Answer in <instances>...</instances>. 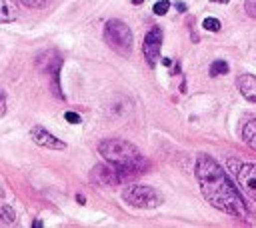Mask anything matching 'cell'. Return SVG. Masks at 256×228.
<instances>
[{
	"mask_svg": "<svg viewBox=\"0 0 256 228\" xmlns=\"http://www.w3.org/2000/svg\"><path fill=\"white\" fill-rule=\"evenodd\" d=\"M194 174H196L200 192L210 206H214L216 210H220L228 216H234L238 220H244L250 224L256 222L252 208L248 206V202L242 198L240 190L232 184L228 174L222 170V166L214 158H210L208 154H198Z\"/></svg>",
	"mask_w": 256,
	"mask_h": 228,
	"instance_id": "cell-1",
	"label": "cell"
},
{
	"mask_svg": "<svg viewBox=\"0 0 256 228\" xmlns=\"http://www.w3.org/2000/svg\"><path fill=\"white\" fill-rule=\"evenodd\" d=\"M98 152L102 154V158L106 162H112L116 166H122V168H130L138 174L146 172V160L144 156L140 154V150L130 144L128 140H122V138H106L98 144Z\"/></svg>",
	"mask_w": 256,
	"mask_h": 228,
	"instance_id": "cell-2",
	"label": "cell"
},
{
	"mask_svg": "<svg viewBox=\"0 0 256 228\" xmlns=\"http://www.w3.org/2000/svg\"><path fill=\"white\" fill-rule=\"evenodd\" d=\"M104 42L120 56H130L134 36H132V30L128 28L126 22L112 18L104 24Z\"/></svg>",
	"mask_w": 256,
	"mask_h": 228,
	"instance_id": "cell-3",
	"label": "cell"
},
{
	"mask_svg": "<svg viewBox=\"0 0 256 228\" xmlns=\"http://www.w3.org/2000/svg\"><path fill=\"white\" fill-rule=\"evenodd\" d=\"M138 176V172L130 170V168H122V166H116L112 162H102V164H96L90 172V180L98 186H118V184H124V182H130Z\"/></svg>",
	"mask_w": 256,
	"mask_h": 228,
	"instance_id": "cell-4",
	"label": "cell"
},
{
	"mask_svg": "<svg viewBox=\"0 0 256 228\" xmlns=\"http://www.w3.org/2000/svg\"><path fill=\"white\" fill-rule=\"evenodd\" d=\"M122 200L134 208H156L162 204V194L146 184H130L122 190Z\"/></svg>",
	"mask_w": 256,
	"mask_h": 228,
	"instance_id": "cell-5",
	"label": "cell"
},
{
	"mask_svg": "<svg viewBox=\"0 0 256 228\" xmlns=\"http://www.w3.org/2000/svg\"><path fill=\"white\" fill-rule=\"evenodd\" d=\"M228 168L234 172L242 190L256 202V164L254 162H238V160L230 158Z\"/></svg>",
	"mask_w": 256,
	"mask_h": 228,
	"instance_id": "cell-6",
	"label": "cell"
},
{
	"mask_svg": "<svg viewBox=\"0 0 256 228\" xmlns=\"http://www.w3.org/2000/svg\"><path fill=\"white\" fill-rule=\"evenodd\" d=\"M160 48H162V30L158 26H154L146 36H144V44H142V52L148 60L150 66H154L160 58Z\"/></svg>",
	"mask_w": 256,
	"mask_h": 228,
	"instance_id": "cell-7",
	"label": "cell"
},
{
	"mask_svg": "<svg viewBox=\"0 0 256 228\" xmlns=\"http://www.w3.org/2000/svg\"><path fill=\"white\" fill-rule=\"evenodd\" d=\"M30 138H32L34 144H38L42 148H50V150H64L66 148V142H62L60 138H56L54 134H50L42 126H34L30 130Z\"/></svg>",
	"mask_w": 256,
	"mask_h": 228,
	"instance_id": "cell-8",
	"label": "cell"
},
{
	"mask_svg": "<svg viewBox=\"0 0 256 228\" xmlns=\"http://www.w3.org/2000/svg\"><path fill=\"white\" fill-rule=\"evenodd\" d=\"M236 86H238L240 94L248 102H256V76L254 74H242V76H238Z\"/></svg>",
	"mask_w": 256,
	"mask_h": 228,
	"instance_id": "cell-9",
	"label": "cell"
},
{
	"mask_svg": "<svg viewBox=\"0 0 256 228\" xmlns=\"http://www.w3.org/2000/svg\"><path fill=\"white\" fill-rule=\"evenodd\" d=\"M18 16V4L14 0H0V24H6L16 20Z\"/></svg>",
	"mask_w": 256,
	"mask_h": 228,
	"instance_id": "cell-10",
	"label": "cell"
},
{
	"mask_svg": "<svg viewBox=\"0 0 256 228\" xmlns=\"http://www.w3.org/2000/svg\"><path fill=\"white\" fill-rule=\"evenodd\" d=\"M242 138H244V142H246L252 150H256V118H252V120H248V122L244 124V128H242Z\"/></svg>",
	"mask_w": 256,
	"mask_h": 228,
	"instance_id": "cell-11",
	"label": "cell"
},
{
	"mask_svg": "<svg viewBox=\"0 0 256 228\" xmlns=\"http://www.w3.org/2000/svg\"><path fill=\"white\" fill-rule=\"evenodd\" d=\"M228 70H230V66H228L224 60H214V62L210 64V76H212V78L222 76V74H228Z\"/></svg>",
	"mask_w": 256,
	"mask_h": 228,
	"instance_id": "cell-12",
	"label": "cell"
},
{
	"mask_svg": "<svg viewBox=\"0 0 256 228\" xmlns=\"http://www.w3.org/2000/svg\"><path fill=\"white\" fill-rule=\"evenodd\" d=\"M14 220H16V214H14V210H12L8 204H2V206H0V222L12 224Z\"/></svg>",
	"mask_w": 256,
	"mask_h": 228,
	"instance_id": "cell-13",
	"label": "cell"
},
{
	"mask_svg": "<svg viewBox=\"0 0 256 228\" xmlns=\"http://www.w3.org/2000/svg\"><path fill=\"white\" fill-rule=\"evenodd\" d=\"M168 8H170V2H168V0H158V2L152 6V12H154L156 16H164V14L168 12Z\"/></svg>",
	"mask_w": 256,
	"mask_h": 228,
	"instance_id": "cell-14",
	"label": "cell"
},
{
	"mask_svg": "<svg viewBox=\"0 0 256 228\" xmlns=\"http://www.w3.org/2000/svg\"><path fill=\"white\" fill-rule=\"evenodd\" d=\"M202 26H204V30H210V32H218L222 24H220V20H218V18H204Z\"/></svg>",
	"mask_w": 256,
	"mask_h": 228,
	"instance_id": "cell-15",
	"label": "cell"
},
{
	"mask_svg": "<svg viewBox=\"0 0 256 228\" xmlns=\"http://www.w3.org/2000/svg\"><path fill=\"white\" fill-rule=\"evenodd\" d=\"M20 2L24 6H28V8H44V6H48L52 2V0H20Z\"/></svg>",
	"mask_w": 256,
	"mask_h": 228,
	"instance_id": "cell-16",
	"label": "cell"
},
{
	"mask_svg": "<svg viewBox=\"0 0 256 228\" xmlns=\"http://www.w3.org/2000/svg\"><path fill=\"white\" fill-rule=\"evenodd\" d=\"M244 10L250 18H256V0H246L244 2Z\"/></svg>",
	"mask_w": 256,
	"mask_h": 228,
	"instance_id": "cell-17",
	"label": "cell"
},
{
	"mask_svg": "<svg viewBox=\"0 0 256 228\" xmlns=\"http://www.w3.org/2000/svg\"><path fill=\"white\" fill-rule=\"evenodd\" d=\"M4 114H6V94L2 88H0V118H2Z\"/></svg>",
	"mask_w": 256,
	"mask_h": 228,
	"instance_id": "cell-18",
	"label": "cell"
},
{
	"mask_svg": "<svg viewBox=\"0 0 256 228\" xmlns=\"http://www.w3.org/2000/svg\"><path fill=\"white\" fill-rule=\"evenodd\" d=\"M64 118H66L70 124H80V122H82V118L78 116L76 112H66V114H64Z\"/></svg>",
	"mask_w": 256,
	"mask_h": 228,
	"instance_id": "cell-19",
	"label": "cell"
},
{
	"mask_svg": "<svg viewBox=\"0 0 256 228\" xmlns=\"http://www.w3.org/2000/svg\"><path fill=\"white\" fill-rule=\"evenodd\" d=\"M176 8H178V12H186V4L184 2H176Z\"/></svg>",
	"mask_w": 256,
	"mask_h": 228,
	"instance_id": "cell-20",
	"label": "cell"
},
{
	"mask_svg": "<svg viewBox=\"0 0 256 228\" xmlns=\"http://www.w3.org/2000/svg\"><path fill=\"white\" fill-rule=\"evenodd\" d=\"M210 2H214V4H228L230 0H210Z\"/></svg>",
	"mask_w": 256,
	"mask_h": 228,
	"instance_id": "cell-21",
	"label": "cell"
},
{
	"mask_svg": "<svg viewBox=\"0 0 256 228\" xmlns=\"http://www.w3.org/2000/svg\"><path fill=\"white\" fill-rule=\"evenodd\" d=\"M76 200H78V202H80V204H84V202H86V198H84V196H82V194H78V196H76Z\"/></svg>",
	"mask_w": 256,
	"mask_h": 228,
	"instance_id": "cell-22",
	"label": "cell"
},
{
	"mask_svg": "<svg viewBox=\"0 0 256 228\" xmlns=\"http://www.w3.org/2000/svg\"><path fill=\"white\" fill-rule=\"evenodd\" d=\"M162 64L164 66H170V58H162Z\"/></svg>",
	"mask_w": 256,
	"mask_h": 228,
	"instance_id": "cell-23",
	"label": "cell"
},
{
	"mask_svg": "<svg viewBox=\"0 0 256 228\" xmlns=\"http://www.w3.org/2000/svg\"><path fill=\"white\" fill-rule=\"evenodd\" d=\"M32 226H34V228H40V226H42V222H40V220H34V224H32Z\"/></svg>",
	"mask_w": 256,
	"mask_h": 228,
	"instance_id": "cell-24",
	"label": "cell"
},
{
	"mask_svg": "<svg viewBox=\"0 0 256 228\" xmlns=\"http://www.w3.org/2000/svg\"><path fill=\"white\" fill-rule=\"evenodd\" d=\"M144 0H132V4H142Z\"/></svg>",
	"mask_w": 256,
	"mask_h": 228,
	"instance_id": "cell-25",
	"label": "cell"
}]
</instances>
